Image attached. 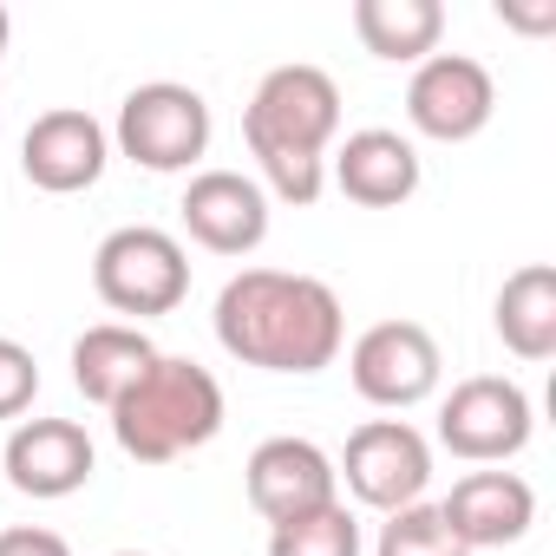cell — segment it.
I'll list each match as a JSON object with an SVG mask.
<instances>
[{
  "instance_id": "obj_16",
  "label": "cell",
  "mask_w": 556,
  "mask_h": 556,
  "mask_svg": "<svg viewBox=\"0 0 556 556\" xmlns=\"http://www.w3.org/2000/svg\"><path fill=\"white\" fill-rule=\"evenodd\" d=\"M491 321H497V341L517 361H549L556 354V268L549 262H523L517 275H504Z\"/></svg>"
},
{
  "instance_id": "obj_23",
  "label": "cell",
  "mask_w": 556,
  "mask_h": 556,
  "mask_svg": "<svg viewBox=\"0 0 556 556\" xmlns=\"http://www.w3.org/2000/svg\"><path fill=\"white\" fill-rule=\"evenodd\" d=\"M497 21L523 27V34H549L556 27V0H543V8H504V0H497Z\"/></svg>"
},
{
  "instance_id": "obj_9",
  "label": "cell",
  "mask_w": 556,
  "mask_h": 556,
  "mask_svg": "<svg viewBox=\"0 0 556 556\" xmlns=\"http://www.w3.org/2000/svg\"><path fill=\"white\" fill-rule=\"evenodd\" d=\"M497 112V86L484 73V60L471 53H432L413 66V86H406V118L419 138L432 144H465L491 125Z\"/></svg>"
},
{
  "instance_id": "obj_20",
  "label": "cell",
  "mask_w": 556,
  "mask_h": 556,
  "mask_svg": "<svg viewBox=\"0 0 556 556\" xmlns=\"http://www.w3.org/2000/svg\"><path fill=\"white\" fill-rule=\"evenodd\" d=\"M374 556H471L458 536H452V523L439 517V504H406V510H387V523H380V536H374Z\"/></svg>"
},
{
  "instance_id": "obj_22",
  "label": "cell",
  "mask_w": 556,
  "mask_h": 556,
  "mask_svg": "<svg viewBox=\"0 0 556 556\" xmlns=\"http://www.w3.org/2000/svg\"><path fill=\"white\" fill-rule=\"evenodd\" d=\"M0 556H73V543L47 523H8L0 530Z\"/></svg>"
},
{
  "instance_id": "obj_25",
  "label": "cell",
  "mask_w": 556,
  "mask_h": 556,
  "mask_svg": "<svg viewBox=\"0 0 556 556\" xmlns=\"http://www.w3.org/2000/svg\"><path fill=\"white\" fill-rule=\"evenodd\" d=\"M112 556H144V549H112Z\"/></svg>"
},
{
  "instance_id": "obj_8",
  "label": "cell",
  "mask_w": 556,
  "mask_h": 556,
  "mask_svg": "<svg viewBox=\"0 0 556 556\" xmlns=\"http://www.w3.org/2000/svg\"><path fill=\"white\" fill-rule=\"evenodd\" d=\"M334 478H348V491L367 504V510H406L426 497L432 484V445L419 426L406 419H367L348 432V452L334 465Z\"/></svg>"
},
{
  "instance_id": "obj_24",
  "label": "cell",
  "mask_w": 556,
  "mask_h": 556,
  "mask_svg": "<svg viewBox=\"0 0 556 556\" xmlns=\"http://www.w3.org/2000/svg\"><path fill=\"white\" fill-rule=\"evenodd\" d=\"M8 34H14V21H8V8H0V53H8Z\"/></svg>"
},
{
  "instance_id": "obj_15",
  "label": "cell",
  "mask_w": 556,
  "mask_h": 556,
  "mask_svg": "<svg viewBox=\"0 0 556 556\" xmlns=\"http://www.w3.org/2000/svg\"><path fill=\"white\" fill-rule=\"evenodd\" d=\"M334 190L361 210H400L413 190H419V144L387 131V125H367V131H348L334 164H328Z\"/></svg>"
},
{
  "instance_id": "obj_11",
  "label": "cell",
  "mask_w": 556,
  "mask_h": 556,
  "mask_svg": "<svg viewBox=\"0 0 556 556\" xmlns=\"http://www.w3.org/2000/svg\"><path fill=\"white\" fill-rule=\"evenodd\" d=\"M112 164V131L79 112V105H53L27 125L21 138V170L34 190H53V197H73V190H92Z\"/></svg>"
},
{
  "instance_id": "obj_5",
  "label": "cell",
  "mask_w": 556,
  "mask_h": 556,
  "mask_svg": "<svg viewBox=\"0 0 556 556\" xmlns=\"http://www.w3.org/2000/svg\"><path fill=\"white\" fill-rule=\"evenodd\" d=\"M112 144H118L138 170L177 177V170H190V164L210 151V99H203L197 86H177V79L131 86L125 105H118Z\"/></svg>"
},
{
  "instance_id": "obj_13",
  "label": "cell",
  "mask_w": 556,
  "mask_h": 556,
  "mask_svg": "<svg viewBox=\"0 0 556 556\" xmlns=\"http://www.w3.org/2000/svg\"><path fill=\"white\" fill-rule=\"evenodd\" d=\"M177 216L190 242H203L210 255H249L268 242V190L242 170H197L184 184Z\"/></svg>"
},
{
  "instance_id": "obj_10",
  "label": "cell",
  "mask_w": 556,
  "mask_h": 556,
  "mask_svg": "<svg viewBox=\"0 0 556 556\" xmlns=\"http://www.w3.org/2000/svg\"><path fill=\"white\" fill-rule=\"evenodd\" d=\"M242 491H249V504H255L268 523H289V517H308V510L334 504V497H341V478H334V458H328L315 439L282 432V439H262V445L249 452Z\"/></svg>"
},
{
  "instance_id": "obj_17",
  "label": "cell",
  "mask_w": 556,
  "mask_h": 556,
  "mask_svg": "<svg viewBox=\"0 0 556 556\" xmlns=\"http://www.w3.org/2000/svg\"><path fill=\"white\" fill-rule=\"evenodd\" d=\"M151 361H157V348H151L144 328H131V321H99V328H86V334L73 341V387H79L92 406L112 413V400H118Z\"/></svg>"
},
{
  "instance_id": "obj_21",
  "label": "cell",
  "mask_w": 556,
  "mask_h": 556,
  "mask_svg": "<svg viewBox=\"0 0 556 556\" xmlns=\"http://www.w3.org/2000/svg\"><path fill=\"white\" fill-rule=\"evenodd\" d=\"M34 393H40V361L21 341L0 334V419H21L34 406Z\"/></svg>"
},
{
  "instance_id": "obj_2",
  "label": "cell",
  "mask_w": 556,
  "mask_h": 556,
  "mask_svg": "<svg viewBox=\"0 0 556 556\" xmlns=\"http://www.w3.org/2000/svg\"><path fill=\"white\" fill-rule=\"evenodd\" d=\"M341 131V86L321 66H275L242 105V144L262 164V184L308 210L328 190V144Z\"/></svg>"
},
{
  "instance_id": "obj_3",
  "label": "cell",
  "mask_w": 556,
  "mask_h": 556,
  "mask_svg": "<svg viewBox=\"0 0 556 556\" xmlns=\"http://www.w3.org/2000/svg\"><path fill=\"white\" fill-rule=\"evenodd\" d=\"M216 432H223V387L210 367L184 354H157L112 400V439L138 465H170L184 452H203Z\"/></svg>"
},
{
  "instance_id": "obj_12",
  "label": "cell",
  "mask_w": 556,
  "mask_h": 556,
  "mask_svg": "<svg viewBox=\"0 0 556 556\" xmlns=\"http://www.w3.org/2000/svg\"><path fill=\"white\" fill-rule=\"evenodd\" d=\"M0 471L21 497H73L92 484L99 452L86 439L79 419H21L8 432V452H0Z\"/></svg>"
},
{
  "instance_id": "obj_6",
  "label": "cell",
  "mask_w": 556,
  "mask_h": 556,
  "mask_svg": "<svg viewBox=\"0 0 556 556\" xmlns=\"http://www.w3.org/2000/svg\"><path fill=\"white\" fill-rule=\"evenodd\" d=\"M530 426H536L530 393L517 380H504V374H471L439 406V445L452 458H465V465H504V458H517L530 445Z\"/></svg>"
},
{
  "instance_id": "obj_18",
  "label": "cell",
  "mask_w": 556,
  "mask_h": 556,
  "mask_svg": "<svg viewBox=\"0 0 556 556\" xmlns=\"http://www.w3.org/2000/svg\"><path fill=\"white\" fill-rule=\"evenodd\" d=\"M354 34L374 60L419 66L445 40V8L439 0H354Z\"/></svg>"
},
{
  "instance_id": "obj_14",
  "label": "cell",
  "mask_w": 556,
  "mask_h": 556,
  "mask_svg": "<svg viewBox=\"0 0 556 556\" xmlns=\"http://www.w3.org/2000/svg\"><path fill=\"white\" fill-rule=\"evenodd\" d=\"M439 517L452 523V536L478 556V549H504L523 543L536 523V491L517 471H465L452 484V497L439 504Z\"/></svg>"
},
{
  "instance_id": "obj_1",
  "label": "cell",
  "mask_w": 556,
  "mask_h": 556,
  "mask_svg": "<svg viewBox=\"0 0 556 556\" xmlns=\"http://www.w3.org/2000/svg\"><path fill=\"white\" fill-rule=\"evenodd\" d=\"M216 341L229 361L262 374H321L341 361L348 315L321 275L295 268H242L216 295Z\"/></svg>"
},
{
  "instance_id": "obj_4",
  "label": "cell",
  "mask_w": 556,
  "mask_h": 556,
  "mask_svg": "<svg viewBox=\"0 0 556 556\" xmlns=\"http://www.w3.org/2000/svg\"><path fill=\"white\" fill-rule=\"evenodd\" d=\"M92 289L112 315H170L190 295V255L157 223H125L92 249Z\"/></svg>"
},
{
  "instance_id": "obj_19",
  "label": "cell",
  "mask_w": 556,
  "mask_h": 556,
  "mask_svg": "<svg viewBox=\"0 0 556 556\" xmlns=\"http://www.w3.org/2000/svg\"><path fill=\"white\" fill-rule=\"evenodd\" d=\"M268 556H361V517L334 497L308 517H289L268 530Z\"/></svg>"
},
{
  "instance_id": "obj_7",
  "label": "cell",
  "mask_w": 556,
  "mask_h": 556,
  "mask_svg": "<svg viewBox=\"0 0 556 556\" xmlns=\"http://www.w3.org/2000/svg\"><path fill=\"white\" fill-rule=\"evenodd\" d=\"M439 374H445V354H439L432 328H419V321H374L348 348V380L380 413H406V406L432 400Z\"/></svg>"
}]
</instances>
